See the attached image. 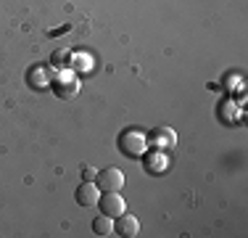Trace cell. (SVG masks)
<instances>
[{"label":"cell","instance_id":"obj_1","mask_svg":"<svg viewBox=\"0 0 248 238\" xmlns=\"http://www.w3.org/2000/svg\"><path fill=\"white\" fill-rule=\"evenodd\" d=\"M98 206L103 214H108V217H114V220L127 212V204H124V199L119 196V190H106V193H100Z\"/></svg>","mask_w":248,"mask_h":238},{"label":"cell","instance_id":"obj_2","mask_svg":"<svg viewBox=\"0 0 248 238\" xmlns=\"http://www.w3.org/2000/svg\"><path fill=\"white\" fill-rule=\"evenodd\" d=\"M95 186L103 190H122L124 188V172L119 167H108V170H100L98 177H95Z\"/></svg>","mask_w":248,"mask_h":238},{"label":"cell","instance_id":"obj_3","mask_svg":"<svg viewBox=\"0 0 248 238\" xmlns=\"http://www.w3.org/2000/svg\"><path fill=\"white\" fill-rule=\"evenodd\" d=\"M119 146H122V151L127 153V156H143L145 148H148V140H145V135H140V133H124L119 138Z\"/></svg>","mask_w":248,"mask_h":238},{"label":"cell","instance_id":"obj_4","mask_svg":"<svg viewBox=\"0 0 248 238\" xmlns=\"http://www.w3.org/2000/svg\"><path fill=\"white\" fill-rule=\"evenodd\" d=\"M98 199H100V188L93 180H82V186L77 188V204L90 209V206H98Z\"/></svg>","mask_w":248,"mask_h":238},{"label":"cell","instance_id":"obj_5","mask_svg":"<svg viewBox=\"0 0 248 238\" xmlns=\"http://www.w3.org/2000/svg\"><path fill=\"white\" fill-rule=\"evenodd\" d=\"M114 233H119V236H127V238H132V236H138L140 233V222H138V217L135 214H119L116 217V225H114Z\"/></svg>","mask_w":248,"mask_h":238},{"label":"cell","instance_id":"obj_6","mask_svg":"<svg viewBox=\"0 0 248 238\" xmlns=\"http://www.w3.org/2000/svg\"><path fill=\"white\" fill-rule=\"evenodd\" d=\"M151 140H153V146H156V148L167 151V148L177 146V133L172 127H156V130H153V135H151Z\"/></svg>","mask_w":248,"mask_h":238},{"label":"cell","instance_id":"obj_7","mask_svg":"<svg viewBox=\"0 0 248 238\" xmlns=\"http://www.w3.org/2000/svg\"><path fill=\"white\" fill-rule=\"evenodd\" d=\"M27 82L34 87V90H40V87H45V85L50 82V77H48V69H43L40 64H37V67H32V69H29V74H27Z\"/></svg>","mask_w":248,"mask_h":238},{"label":"cell","instance_id":"obj_8","mask_svg":"<svg viewBox=\"0 0 248 238\" xmlns=\"http://www.w3.org/2000/svg\"><path fill=\"white\" fill-rule=\"evenodd\" d=\"M93 233L95 236H111L114 233V217H108V214H98V217L93 220Z\"/></svg>","mask_w":248,"mask_h":238},{"label":"cell","instance_id":"obj_9","mask_svg":"<svg viewBox=\"0 0 248 238\" xmlns=\"http://www.w3.org/2000/svg\"><path fill=\"white\" fill-rule=\"evenodd\" d=\"M79 93V85H77V82H63V80H58L56 82V95L58 98H72V95H77Z\"/></svg>","mask_w":248,"mask_h":238},{"label":"cell","instance_id":"obj_10","mask_svg":"<svg viewBox=\"0 0 248 238\" xmlns=\"http://www.w3.org/2000/svg\"><path fill=\"white\" fill-rule=\"evenodd\" d=\"M50 64H53L56 69L69 67V64H72V51H63V48H58V51L50 56Z\"/></svg>","mask_w":248,"mask_h":238},{"label":"cell","instance_id":"obj_11","mask_svg":"<svg viewBox=\"0 0 248 238\" xmlns=\"http://www.w3.org/2000/svg\"><path fill=\"white\" fill-rule=\"evenodd\" d=\"M95 177H98V170H95V167H90V164L82 167V180H93V183H95Z\"/></svg>","mask_w":248,"mask_h":238},{"label":"cell","instance_id":"obj_12","mask_svg":"<svg viewBox=\"0 0 248 238\" xmlns=\"http://www.w3.org/2000/svg\"><path fill=\"white\" fill-rule=\"evenodd\" d=\"M148 164L153 167V172H161V167H164V159H161V156H156V159H148Z\"/></svg>","mask_w":248,"mask_h":238}]
</instances>
